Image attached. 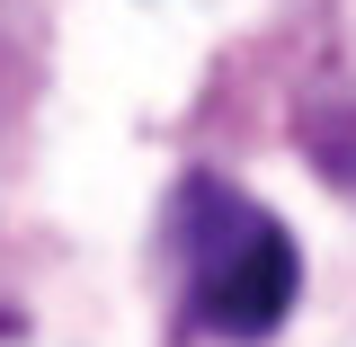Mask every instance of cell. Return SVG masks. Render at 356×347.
Listing matches in <instances>:
<instances>
[{"instance_id": "2", "label": "cell", "mask_w": 356, "mask_h": 347, "mask_svg": "<svg viewBox=\"0 0 356 347\" xmlns=\"http://www.w3.org/2000/svg\"><path fill=\"white\" fill-rule=\"evenodd\" d=\"M303 152H312V170L330 178V187H348V196H356V98L312 116V125H303Z\"/></svg>"}, {"instance_id": "1", "label": "cell", "mask_w": 356, "mask_h": 347, "mask_svg": "<svg viewBox=\"0 0 356 347\" xmlns=\"http://www.w3.org/2000/svg\"><path fill=\"white\" fill-rule=\"evenodd\" d=\"M178 232H187L196 321H205V330H222V339H267V330L294 312L303 259H294V232L276 214H259L250 196H232L214 178H196L187 205H178Z\"/></svg>"}]
</instances>
